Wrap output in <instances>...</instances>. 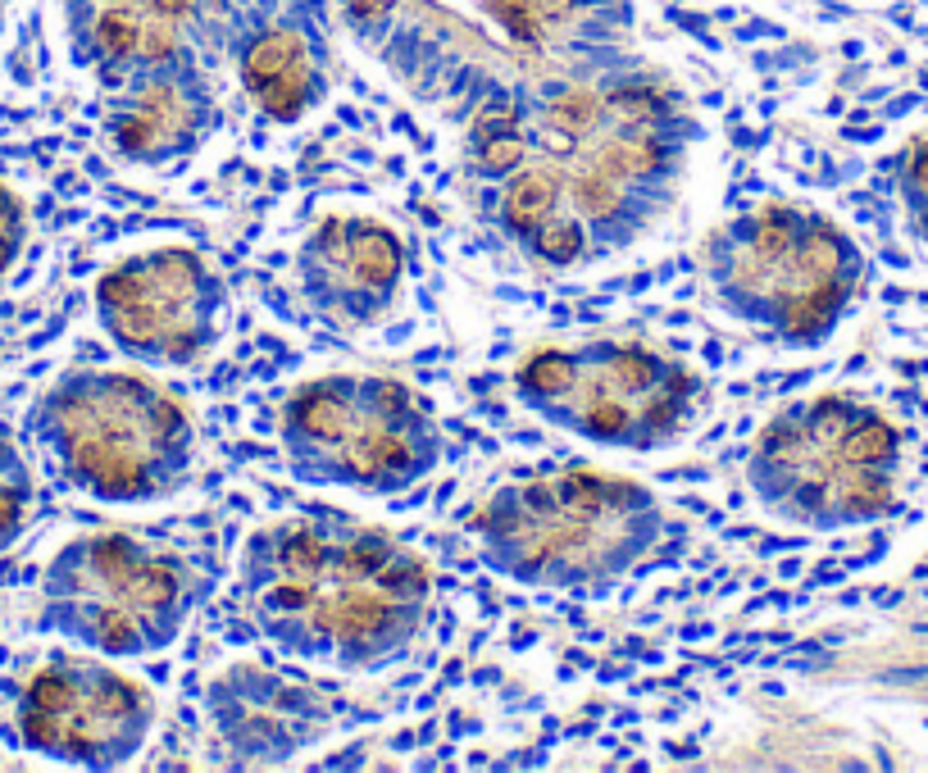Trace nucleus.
<instances>
[{"label":"nucleus","instance_id":"nucleus-1","mask_svg":"<svg viewBox=\"0 0 928 773\" xmlns=\"http://www.w3.org/2000/svg\"><path fill=\"white\" fill-rule=\"evenodd\" d=\"M679 100L624 83H560L505 96L469 133V183L510 246L547 269H583L637 246L687 177Z\"/></svg>","mask_w":928,"mask_h":773},{"label":"nucleus","instance_id":"nucleus-2","mask_svg":"<svg viewBox=\"0 0 928 773\" xmlns=\"http://www.w3.org/2000/svg\"><path fill=\"white\" fill-rule=\"evenodd\" d=\"M237 597L251 628L288 660L374 674L415 651L432 574L392 532L319 505L251 532Z\"/></svg>","mask_w":928,"mask_h":773},{"label":"nucleus","instance_id":"nucleus-3","mask_svg":"<svg viewBox=\"0 0 928 773\" xmlns=\"http://www.w3.org/2000/svg\"><path fill=\"white\" fill-rule=\"evenodd\" d=\"M478 551L492 569L537 591H606L664 537L651 487L606 469H551L497 487L478 510Z\"/></svg>","mask_w":928,"mask_h":773},{"label":"nucleus","instance_id":"nucleus-4","mask_svg":"<svg viewBox=\"0 0 928 773\" xmlns=\"http://www.w3.org/2000/svg\"><path fill=\"white\" fill-rule=\"evenodd\" d=\"M710 300L787 351L823 346L865 287V250L810 205L769 200L737 210L701 246Z\"/></svg>","mask_w":928,"mask_h":773},{"label":"nucleus","instance_id":"nucleus-5","mask_svg":"<svg viewBox=\"0 0 928 773\" xmlns=\"http://www.w3.org/2000/svg\"><path fill=\"white\" fill-rule=\"evenodd\" d=\"M746 492L802 532L879 524L901 492V432L856 396H806L769 415L746 455Z\"/></svg>","mask_w":928,"mask_h":773},{"label":"nucleus","instance_id":"nucleus-6","mask_svg":"<svg viewBox=\"0 0 928 773\" xmlns=\"http://www.w3.org/2000/svg\"><path fill=\"white\" fill-rule=\"evenodd\" d=\"M41 442L60 474L106 505L178 496L196 474V428L160 382L123 369H77L41 401Z\"/></svg>","mask_w":928,"mask_h":773},{"label":"nucleus","instance_id":"nucleus-7","mask_svg":"<svg viewBox=\"0 0 928 773\" xmlns=\"http://www.w3.org/2000/svg\"><path fill=\"white\" fill-rule=\"evenodd\" d=\"M278 446L296 482L355 496H401L442 459L428 405L405 382L374 373L301 382L278 409Z\"/></svg>","mask_w":928,"mask_h":773},{"label":"nucleus","instance_id":"nucleus-8","mask_svg":"<svg viewBox=\"0 0 928 773\" xmlns=\"http://www.w3.org/2000/svg\"><path fill=\"white\" fill-rule=\"evenodd\" d=\"M528 415L606 451H664L706 415V382L637 342L541 346L514 369Z\"/></svg>","mask_w":928,"mask_h":773},{"label":"nucleus","instance_id":"nucleus-9","mask_svg":"<svg viewBox=\"0 0 928 773\" xmlns=\"http://www.w3.org/2000/svg\"><path fill=\"white\" fill-rule=\"evenodd\" d=\"M196 597V574L173 551L127 532H96L50 560L41 624L96 655L142 660L183 637Z\"/></svg>","mask_w":928,"mask_h":773},{"label":"nucleus","instance_id":"nucleus-10","mask_svg":"<svg viewBox=\"0 0 928 773\" xmlns=\"http://www.w3.org/2000/svg\"><path fill=\"white\" fill-rule=\"evenodd\" d=\"M96 323L119 355L146 369H187L228 323V287L192 246H150L96 282Z\"/></svg>","mask_w":928,"mask_h":773},{"label":"nucleus","instance_id":"nucleus-11","mask_svg":"<svg viewBox=\"0 0 928 773\" xmlns=\"http://www.w3.org/2000/svg\"><path fill=\"white\" fill-rule=\"evenodd\" d=\"M33 751L77 769H119L137 760L155 728V696L100 660L60 655L41 664L19 705Z\"/></svg>","mask_w":928,"mask_h":773},{"label":"nucleus","instance_id":"nucleus-12","mask_svg":"<svg viewBox=\"0 0 928 773\" xmlns=\"http://www.w3.org/2000/svg\"><path fill=\"white\" fill-rule=\"evenodd\" d=\"M346 696L338 683L301 668L228 664L205 687V719L232 764L273 769L328 741L346 724Z\"/></svg>","mask_w":928,"mask_h":773},{"label":"nucleus","instance_id":"nucleus-13","mask_svg":"<svg viewBox=\"0 0 928 773\" xmlns=\"http://www.w3.org/2000/svg\"><path fill=\"white\" fill-rule=\"evenodd\" d=\"M296 287L315 319L365 332L392 315L405 287V242L369 214H328L296 246Z\"/></svg>","mask_w":928,"mask_h":773},{"label":"nucleus","instance_id":"nucleus-14","mask_svg":"<svg viewBox=\"0 0 928 773\" xmlns=\"http://www.w3.org/2000/svg\"><path fill=\"white\" fill-rule=\"evenodd\" d=\"M215 133V100L192 73L173 64V50L150 56V73L137 77L114 114L110 137L123 160L146 169L183 164Z\"/></svg>","mask_w":928,"mask_h":773},{"label":"nucleus","instance_id":"nucleus-15","mask_svg":"<svg viewBox=\"0 0 928 773\" xmlns=\"http://www.w3.org/2000/svg\"><path fill=\"white\" fill-rule=\"evenodd\" d=\"M242 83L251 87L255 106H260L269 119L292 123L319 100L323 73L315 64L309 37L301 28H292V23H278V28H265L246 41Z\"/></svg>","mask_w":928,"mask_h":773},{"label":"nucleus","instance_id":"nucleus-16","mask_svg":"<svg viewBox=\"0 0 928 773\" xmlns=\"http://www.w3.org/2000/svg\"><path fill=\"white\" fill-rule=\"evenodd\" d=\"M896 200L906 214L911 237L928 246V137L911 142L906 155L896 160Z\"/></svg>","mask_w":928,"mask_h":773},{"label":"nucleus","instance_id":"nucleus-17","mask_svg":"<svg viewBox=\"0 0 928 773\" xmlns=\"http://www.w3.org/2000/svg\"><path fill=\"white\" fill-rule=\"evenodd\" d=\"M28 505H33L28 469H23L19 455L5 442H0V551L23 532V524H28Z\"/></svg>","mask_w":928,"mask_h":773},{"label":"nucleus","instance_id":"nucleus-18","mask_svg":"<svg viewBox=\"0 0 928 773\" xmlns=\"http://www.w3.org/2000/svg\"><path fill=\"white\" fill-rule=\"evenodd\" d=\"M19 242H23V210H19V200L0 187V273L14 265Z\"/></svg>","mask_w":928,"mask_h":773}]
</instances>
